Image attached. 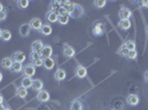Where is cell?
I'll return each mask as SVG.
<instances>
[{
	"label": "cell",
	"instance_id": "cell-21",
	"mask_svg": "<svg viewBox=\"0 0 148 110\" xmlns=\"http://www.w3.org/2000/svg\"><path fill=\"white\" fill-rule=\"evenodd\" d=\"M16 95H17V97L21 98V99H25L27 97V95H28V89H25V87L20 86L16 90Z\"/></svg>",
	"mask_w": 148,
	"mask_h": 110
},
{
	"label": "cell",
	"instance_id": "cell-3",
	"mask_svg": "<svg viewBox=\"0 0 148 110\" xmlns=\"http://www.w3.org/2000/svg\"><path fill=\"white\" fill-rule=\"evenodd\" d=\"M118 17L121 20H130L132 17V11L130 9L126 8V7H122L119 9V12H118Z\"/></svg>",
	"mask_w": 148,
	"mask_h": 110
},
{
	"label": "cell",
	"instance_id": "cell-9",
	"mask_svg": "<svg viewBox=\"0 0 148 110\" xmlns=\"http://www.w3.org/2000/svg\"><path fill=\"white\" fill-rule=\"evenodd\" d=\"M87 75V69L85 66L83 65H79L77 67L75 68V76L77 78H85Z\"/></svg>",
	"mask_w": 148,
	"mask_h": 110
},
{
	"label": "cell",
	"instance_id": "cell-34",
	"mask_svg": "<svg viewBox=\"0 0 148 110\" xmlns=\"http://www.w3.org/2000/svg\"><path fill=\"white\" fill-rule=\"evenodd\" d=\"M58 14H59V16H61V14H68V8L61 6L60 9L58 10Z\"/></svg>",
	"mask_w": 148,
	"mask_h": 110
},
{
	"label": "cell",
	"instance_id": "cell-6",
	"mask_svg": "<svg viewBox=\"0 0 148 110\" xmlns=\"http://www.w3.org/2000/svg\"><path fill=\"white\" fill-rule=\"evenodd\" d=\"M63 54H64L65 57H68V58H72V57H74V55H75V50L71 45L64 44V46H63Z\"/></svg>",
	"mask_w": 148,
	"mask_h": 110
},
{
	"label": "cell",
	"instance_id": "cell-18",
	"mask_svg": "<svg viewBox=\"0 0 148 110\" xmlns=\"http://www.w3.org/2000/svg\"><path fill=\"white\" fill-rule=\"evenodd\" d=\"M54 77H56V80L62 81L63 79H65V77H66V72L63 68H59V69H56V72L54 73Z\"/></svg>",
	"mask_w": 148,
	"mask_h": 110
},
{
	"label": "cell",
	"instance_id": "cell-27",
	"mask_svg": "<svg viewBox=\"0 0 148 110\" xmlns=\"http://www.w3.org/2000/svg\"><path fill=\"white\" fill-rule=\"evenodd\" d=\"M11 37H12V34H11V32H10L9 30L2 31V35H1V40H2V41L8 42V41L11 40Z\"/></svg>",
	"mask_w": 148,
	"mask_h": 110
},
{
	"label": "cell",
	"instance_id": "cell-24",
	"mask_svg": "<svg viewBox=\"0 0 148 110\" xmlns=\"http://www.w3.org/2000/svg\"><path fill=\"white\" fill-rule=\"evenodd\" d=\"M22 69H23V65H22V63H18V62H13L12 64V67H11V71H12V73H21L22 72Z\"/></svg>",
	"mask_w": 148,
	"mask_h": 110
},
{
	"label": "cell",
	"instance_id": "cell-44",
	"mask_svg": "<svg viewBox=\"0 0 148 110\" xmlns=\"http://www.w3.org/2000/svg\"><path fill=\"white\" fill-rule=\"evenodd\" d=\"M3 110H10V108H8V107H5V109Z\"/></svg>",
	"mask_w": 148,
	"mask_h": 110
},
{
	"label": "cell",
	"instance_id": "cell-10",
	"mask_svg": "<svg viewBox=\"0 0 148 110\" xmlns=\"http://www.w3.org/2000/svg\"><path fill=\"white\" fill-rule=\"evenodd\" d=\"M37 99L40 101V103H47L50 100V94L48 90H41V92H38L37 95Z\"/></svg>",
	"mask_w": 148,
	"mask_h": 110
},
{
	"label": "cell",
	"instance_id": "cell-2",
	"mask_svg": "<svg viewBox=\"0 0 148 110\" xmlns=\"http://www.w3.org/2000/svg\"><path fill=\"white\" fill-rule=\"evenodd\" d=\"M22 74L25 75V77H31L34 76L36 74V66L32 64V63H29L23 66V69H22Z\"/></svg>",
	"mask_w": 148,
	"mask_h": 110
},
{
	"label": "cell",
	"instance_id": "cell-39",
	"mask_svg": "<svg viewBox=\"0 0 148 110\" xmlns=\"http://www.w3.org/2000/svg\"><path fill=\"white\" fill-rule=\"evenodd\" d=\"M3 11V6H2V3L0 2V12H2Z\"/></svg>",
	"mask_w": 148,
	"mask_h": 110
},
{
	"label": "cell",
	"instance_id": "cell-32",
	"mask_svg": "<svg viewBox=\"0 0 148 110\" xmlns=\"http://www.w3.org/2000/svg\"><path fill=\"white\" fill-rule=\"evenodd\" d=\"M94 6L97 9H102L106 6V1L105 0H96V1H94Z\"/></svg>",
	"mask_w": 148,
	"mask_h": 110
},
{
	"label": "cell",
	"instance_id": "cell-13",
	"mask_svg": "<svg viewBox=\"0 0 148 110\" xmlns=\"http://www.w3.org/2000/svg\"><path fill=\"white\" fill-rule=\"evenodd\" d=\"M126 101H127V104L130 105V106L134 107V106H137V105L139 104V97L137 95H135V94H132V95H130L127 97Z\"/></svg>",
	"mask_w": 148,
	"mask_h": 110
},
{
	"label": "cell",
	"instance_id": "cell-19",
	"mask_svg": "<svg viewBox=\"0 0 148 110\" xmlns=\"http://www.w3.org/2000/svg\"><path fill=\"white\" fill-rule=\"evenodd\" d=\"M54 65H56V62L52 58V57H49V58H45L43 60V66L45 69H48V71H51L52 68L54 67Z\"/></svg>",
	"mask_w": 148,
	"mask_h": 110
},
{
	"label": "cell",
	"instance_id": "cell-22",
	"mask_svg": "<svg viewBox=\"0 0 148 110\" xmlns=\"http://www.w3.org/2000/svg\"><path fill=\"white\" fill-rule=\"evenodd\" d=\"M70 110H83V104L79 99L73 100L71 103V106H70Z\"/></svg>",
	"mask_w": 148,
	"mask_h": 110
},
{
	"label": "cell",
	"instance_id": "cell-23",
	"mask_svg": "<svg viewBox=\"0 0 148 110\" xmlns=\"http://www.w3.org/2000/svg\"><path fill=\"white\" fill-rule=\"evenodd\" d=\"M40 32H41V34H43V35H45V37H48V35H50V34L52 33V26H51L50 24H48V23H45V24L42 25V28H41Z\"/></svg>",
	"mask_w": 148,
	"mask_h": 110
},
{
	"label": "cell",
	"instance_id": "cell-12",
	"mask_svg": "<svg viewBox=\"0 0 148 110\" xmlns=\"http://www.w3.org/2000/svg\"><path fill=\"white\" fill-rule=\"evenodd\" d=\"M43 81L41 79H33L32 81V86H31V88H32V90H34V92H41V90H43Z\"/></svg>",
	"mask_w": 148,
	"mask_h": 110
},
{
	"label": "cell",
	"instance_id": "cell-1",
	"mask_svg": "<svg viewBox=\"0 0 148 110\" xmlns=\"http://www.w3.org/2000/svg\"><path fill=\"white\" fill-rule=\"evenodd\" d=\"M68 14L69 17H72L74 19H79L84 14V9L80 5L73 3L70 8H68Z\"/></svg>",
	"mask_w": 148,
	"mask_h": 110
},
{
	"label": "cell",
	"instance_id": "cell-11",
	"mask_svg": "<svg viewBox=\"0 0 148 110\" xmlns=\"http://www.w3.org/2000/svg\"><path fill=\"white\" fill-rule=\"evenodd\" d=\"M43 46H44L43 42H42L41 40H37V41L32 42V44H31V50H32V52L41 53V51H42V49H43Z\"/></svg>",
	"mask_w": 148,
	"mask_h": 110
},
{
	"label": "cell",
	"instance_id": "cell-31",
	"mask_svg": "<svg viewBox=\"0 0 148 110\" xmlns=\"http://www.w3.org/2000/svg\"><path fill=\"white\" fill-rule=\"evenodd\" d=\"M40 58H42L40 53H37V52H31L30 60H31V62H32V63H34L37 60H40Z\"/></svg>",
	"mask_w": 148,
	"mask_h": 110
},
{
	"label": "cell",
	"instance_id": "cell-28",
	"mask_svg": "<svg viewBox=\"0 0 148 110\" xmlns=\"http://www.w3.org/2000/svg\"><path fill=\"white\" fill-rule=\"evenodd\" d=\"M128 50H127V48H126V45H125V43L124 44H122L121 45V48H119V50H118V54L121 55V56H123V57H127V54H128Z\"/></svg>",
	"mask_w": 148,
	"mask_h": 110
},
{
	"label": "cell",
	"instance_id": "cell-20",
	"mask_svg": "<svg viewBox=\"0 0 148 110\" xmlns=\"http://www.w3.org/2000/svg\"><path fill=\"white\" fill-rule=\"evenodd\" d=\"M62 6V1H52L50 3L49 7V11L50 12H56L58 13V10L60 9V7Z\"/></svg>",
	"mask_w": 148,
	"mask_h": 110
},
{
	"label": "cell",
	"instance_id": "cell-33",
	"mask_svg": "<svg viewBox=\"0 0 148 110\" xmlns=\"http://www.w3.org/2000/svg\"><path fill=\"white\" fill-rule=\"evenodd\" d=\"M137 51H130L128 52V54H127V58L128 60H132V61H134V60H136L137 58Z\"/></svg>",
	"mask_w": 148,
	"mask_h": 110
},
{
	"label": "cell",
	"instance_id": "cell-37",
	"mask_svg": "<svg viewBox=\"0 0 148 110\" xmlns=\"http://www.w3.org/2000/svg\"><path fill=\"white\" fill-rule=\"evenodd\" d=\"M144 79H145V81H146V83H148V71H146V72H145V75H144Z\"/></svg>",
	"mask_w": 148,
	"mask_h": 110
},
{
	"label": "cell",
	"instance_id": "cell-36",
	"mask_svg": "<svg viewBox=\"0 0 148 110\" xmlns=\"http://www.w3.org/2000/svg\"><path fill=\"white\" fill-rule=\"evenodd\" d=\"M6 19H7V12L6 11L0 12V21H1V20H6Z\"/></svg>",
	"mask_w": 148,
	"mask_h": 110
},
{
	"label": "cell",
	"instance_id": "cell-42",
	"mask_svg": "<svg viewBox=\"0 0 148 110\" xmlns=\"http://www.w3.org/2000/svg\"><path fill=\"white\" fill-rule=\"evenodd\" d=\"M5 109V106L3 105H0V110H3Z\"/></svg>",
	"mask_w": 148,
	"mask_h": 110
},
{
	"label": "cell",
	"instance_id": "cell-25",
	"mask_svg": "<svg viewBox=\"0 0 148 110\" xmlns=\"http://www.w3.org/2000/svg\"><path fill=\"white\" fill-rule=\"evenodd\" d=\"M32 81H33V79L31 77H23L21 80V86L25 87V89H28L32 86Z\"/></svg>",
	"mask_w": 148,
	"mask_h": 110
},
{
	"label": "cell",
	"instance_id": "cell-14",
	"mask_svg": "<svg viewBox=\"0 0 148 110\" xmlns=\"http://www.w3.org/2000/svg\"><path fill=\"white\" fill-rule=\"evenodd\" d=\"M12 60H13V62L23 63V62L25 61V54L23 52H21V51L16 52V53H13V55H12Z\"/></svg>",
	"mask_w": 148,
	"mask_h": 110
},
{
	"label": "cell",
	"instance_id": "cell-16",
	"mask_svg": "<svg viewBox=\"0 0 148 110\" xmlns=\"http://www.w3.org/2000/svg\"><path fill=\"white\" fill-rule=\"evenodd\" d=\"M13 64V60L12 57H5L2 61H1V66L5 69H11Z\"/></svg>",
	"mask_w": 148,
	"mask_h": 110
},
{
	"label": "cell",
	"instance_id": "cell-30",
	"mask_svg": "<svg viewBox=\"0 0 148 110\" xmlns=\"http://www.w3.org/2000/svg\"><path fill=\"white\" fill-rule=\"evenodd\" d=\"M29 1L28 0H18L17 1V5L19 6L20 9H25V8H28L29 7Z\"/></svg>",
	"mask_w": 148,
	"mask_h": 110
},
{
	"label": "cell",
	"instance_id": "cell-15",
	"mask_svg": "<svg viewBox=\"0 0 148 110\" xmlns=\"http://www.w3.org/2000/svg\"><path fill=\"white\" fill-rule=\"evenodd\" d=\"M118 28L123 31H127L132 28V22L130 20H119L118 22Z\"/></svg>",
	"mask_w": 148,
	"mask_h": 110
},
{
	"label": "cell",
	"instance_id": "cell-41",
	"mask_svg": "<svg viewBox=\"0 0 148 110\" xmlns=\"http://www.w3.org/2000/svg\"><path fill=\"white\" fill-rule=\"evenodd\" d=\"M2 78H3V76H2V74H1V72H0V83L2 81Z\"/></svg>",
	"mask_w": 148,
	"mask_h": 110
},
{
	"label": "cell",
	"instance_id": "cell-8",
	"mask_svg": "<svg viewBox=\"0 0 148 110\" xmlns=\"http://www.w3.org/2000/svg\"><path fill=\"white\" fill-rule=\"evenodd\" d=\"M40 54H41V57H42L43 60L51 57L52 54H53V49H52V46H51V45H44Z\"/></svg>",
	"mask_w": 148,
	"mask_h": 110
},
{
	"label": "cell",
	"instance_id": "cell-43",
	"mask_svg": "<svg viewBox=\"0 0 148 110\" xmlns=\"http://www.w3.org/2000/svg\"><path fill=\"white\" fill-rule=\"evenodd\" d=\"M1 35H2V30L0 29V39H1Z\"/></svg>",
	"mask_w": 148,
	"mask_h": 110
},
{
	"label": "cell",
	"instance_id": "cell-35",
	"mask_svg": "<svg viewBox=\"0 0 148 110\" xmlns=\"http://www.w3.org/2000/svg\"><path fill=\"white\" fill-rule=\"evenodd\" d=\"M36 67H40V66H43V58H40V60H37L34 63H32Z\"/></svg>",
	"mask_w": 148,
	"mask_h": 110
},
{
	"label": "cell",
	"instance_id": "cell-26",
	"mask_svg": "<svg viewBox=\"0 0 148 110\" xmlns=\"http://www.w3.org/2000/svg\"><path fill=\"white\" fill-rule=\"evenodd\" d=\"M69 20H70V17L69 14H61L59 16V19H58V22L61 25H65L69 23Z\"/></svg>",
	"mask_w": 148,
	"mask_h": 110
},
{
	"label": "cell",
	"instance_id": "cell-4",
	"mask_svg": "<svg viewBox=\"0 0 148 110\" xmlns=\"http://www.w3.org/2000/svg\"><path fill=\"white\" fill-rule=\"evenodd\" d=\"M103 33H104V23L96 22L93 26V34L95 37H102Z\"/></svg>",
	"mask_w": 148,
	"mask_h": 110
},
{
	"label": "cell",
	"instance_id": "cell-5",
	"mask_svg": "<svg viewBox=\"0 0 148 110\" xmlns=\"http://www.w3.org/2000/svg\"><path fill=\"white\" fill-rule=\"evenodd\" d=\"M31 26L29 23H23V24H21L20 26V29H19V33H20V35L22 37H27L30 35V32H31Z\"/></svg>",
	"mask_w": 148,
	"mask_h": 110
},
{
	"label": "cell",
	"instance_id": "cell-40",
	"mask_svg": "<svg viewBox=\"0 0 148 110\" xmlns=\"http://www.w3.org/2000/svg\"><path fill=\"white\" fill-rule=\"evenodd\" d=\"M2 103H3V97L0 95V105H2Z\"/></svg>",
	"mask_w": 148,
	"mask_h": 110
},
{
	"label": "cell",
	"instance_id": "cell-17",
	"mask_svg": "<svg viewBox=\"0 0 148 110\" xmlns=\"http://www.w3.org/2000/svg\"><path fill=\"white\" fill-rule=\"evenodd\" d=\"M45 19H47V21L49 22V23H56L58 22V19H59V14L56 12H48L47 13V16H45Z\"/></svg>",
	"mask_w": 148,
	"mask_h": 110
},
{
	"label": "cell",
	"instance_id": "cell-29",
	"mask_svg": "<svg viewBox=\"0 0 148 110\" xmlns=\"http://www.w3.org/2000/svg\"><path fill=\"white\" fill-rule=\"evenodd\" d=\"M125 45H126V48H127L128 51H135L136 50V43L133 40H130V41L125 42Z\"/></svg>",
	"mask_w": 148,
	"mask_h": 110
},
{
	"label": "cell",
	"instance_id": "cell-38",
	"mask_svg": "<svg viewBox=\"0 0 148 110\" xmlns=\"http://www.w3.org/2000/svg\"><path fill=\"white\" fill-rule=\"evenodd\" d=\"M142 6L143 7H145V8H148V1H142Z\"/></svg>",
	"mask_w": 148,
	"mask_h": 110
},
{
	"label": "cell",
	"instance_id": "cell-7",
	"mask_svg": "<svg viewBox=\"0 0 148 110\" xmlns=\"http://www.w3.org/2000/svg\"><path fill=\"white\" fill-rule=\"evenodd\" d=\"M30 26L32 30H36V31H40L41 30V28H42V21H41V19L40 18H33L32 20L30 21Z\"/></svg>",
	"mask_w": 148,
	"mask_h": 110
}]
</instances>
